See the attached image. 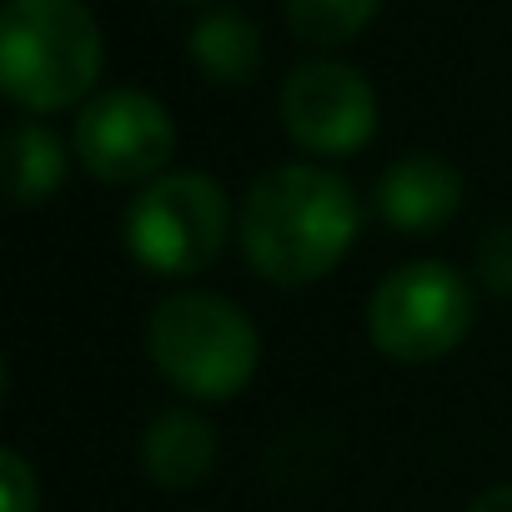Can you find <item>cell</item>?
I'll list each match as a JSON object with an SVG mask.
<instances>
[{
	"label": "cell",
	"mask_w": 512,
	"mask_h": 512,
	"mask_svg": "<svg viewBox=\"0 0 512 512\" xmlns=\"http://www.w3.org/2000/svg\"><path fill=\"white\" fill-rule=\"evenodd\" d=\"M357 191L322 166L292 161L251 181L241 201V251L251 272L277 287L322 282L357 236Z\"/></svg>",
	"instance_id": "6da1fadb"
},
{
	"label": "cell",
	"mask_w": 512,
	"mask_h": 512,
	"mask_svg": "<svg viewBox=\"0 0 512 512\" xmlns=\"http://www.w3.org/2000/svg\"><path fill=\"white\" fill-rule=\"evenodd\" d=\"M101 81V26L81 0H6L0 86L36 116L66 111Z\"/></svg>",
	"instance_id": "7a4b0ae2"
},
{
	"label": "cell",
	"mask_w": 512,
	"mask_h": 512,
	"mask_svg": "<svg viewBox=\"0 0 512 512\" xmlns=\"http://www.w3.org/2000/svg\"><path fill=\"white\" fill-rule=\"evenodd\" d=\"M146 352L176 392L226 402L256 377L262 337L236 302L216 292H176L151 312Z\"/></svg>",
	"instance_id": "3957f363"
},
{
	"label": "cell",
	"mask_w": 512,
	"mask_h": 512,
	"mask_svg": "<svg viewBox=\"0 0 512 512\" xmlns=\"http://www.w3.org/2000/svg\"><path fill=\"white\" fill-rule=\"evenodd\" d=\"M231 236V201L201 171H166L126 206V246L156 277L211 267Z\"/></svg>",
	"instance_id": "277c9868"
},
{
	"label": "cell",
	"mask_w": 512,
	"mask_h": 512,
	"mask_svg": "<svg viewBox=\"0 0 512 512\" xmlns=\"http://www.w3.org/2000/svg\"><path fill=\"white\" fill-rule=\"evenodd\" d=\"M472 282L447 262H407L387 272L367 302L372 347L392 362L422 367L457 352L472 332Z\"/></svg>",
	"instance_id": "5b68a950"
},
{
	"label": "cell",
	"mask_w": 512,
	"mask_h": 512,
	"mask_svg": "<svg viewBox=\"0 0 512 512\" xmlns=\"http://www.w3.org/2000/svg\"><path fill=\"white\" fill-rule=\"evenodd\" d=\"M176 151L171 111L146 91H106L81 106L76 116V156L81 166L106 186H136L166 176V161Z\"/></svg>",
	"instance_id": "8992f818"
},
{
	"label": "cell",
	"mask_w": 512,
	"mask_h": 512,
	"mask_svg": "<svg viewBox=\"0 0 512 512\" xmlns=\"http://www.w3.org/2000/svg\"><path fill=\"white\" fill-rule=\"evenodd\" d=\"M282 126L312 156H352L377 131V96L342 61H302L282 86Z\"/></svg>",
	"instance_id": "52a82bcc"
},
{
	"label": "cell",
	"mask_w": 512,
	"mask_h": 512,
	"mask_svg": "<svg viewBox=\"0 0 512 512\" xmlns=\"http://www.w3.org/2000/svg\"><path fill=\"white\" fill-rule=\"evenodd\" d=\"M457 206H462V176L452 161H442L432 151L397 156L377 176V211L397 231H412V236L437 231L457 216Z\"/></svg>",
	"instance_id": "ba28073f"
},
{
	"label": "cell",
	"mask_w": 512,
	"mask_h": 512,
	"mask_svg": "<svg viewBox=\"0 0 512 512\" xmlns=\"http://www.w3.org/2000/svg\"><path fill=\"white\" fill-rule=\"evenodd\" d=\"M141 462L156 487H196L216 467V432L196 412H161L141 437Z\"/></svg>",
	"instance_id": "9c48e42d"
},
{
	"label": "cell",
	"mask_w": 512,
	"mask_h": 512,
	"mask_svg": "<svg viewBox=\"0 0 512 512\" xmlns=\"http://www.w3.org/2000/svg\"><path fill=\"white\" fill-rule=\"evenodd\" d=\"M186 51L221 86H246V81H256V71H262V31H256V21L241 16V11L201 16L191 26Z\"/></svg>",
	"instance_id": "30bf717a"
},
{
	"label": "cell",
	"mask_w": 512,
	"mask_h": 512,
	"mask_svg": "<svg viewBox=\"0 0 512 512\" xmlns=\"http://www.w3.org/2000/svg\"><path fill=\"white\" fill-rule=\"evenodd\" d=\"M6 181L16 206H41L66 181V151L41 121H21L6 136Z\"/></svg>",
	"instance_id": "8fae6325"
},
{
	"label": "cell",
	"mask_w": 512,
	"mask_h": 512,
	"mask_svg": "<svg viewBox=\"0 0 512 512\" xmlns=\"http://www.w3.org/2000/svg\"><path fill=\"white\" fill-rule=\"evenodd\" d=\"M382 0H287V26L307 46H347L357 41Z\"/></svg>",
	"instance_id": "7c38bea8"
},
{
	"label": "cell",
	"mask_w": 512,
	"mask_h": 512,
	"mask_svg": "<svg viewBox=\"0 0 512 512\" xmlns=\"http://www.w3.org/2000/svg\"><path fill=\"white\" fill-rule=\"evenodd\" d=\"M0 512H41V477L16 447L0 452Z\"/></svg>",
	"instance_id": "4fadbf2b"
},
{
	"label": "cell",
	"mask_w": 512,
	"mask_h": 512,
	"mask_svg": "<svg viewBox=\"0 0 512 512\" xmlns=\"http://www.w3.org/2000/svg\"><path fill=\"white\" fill-rule=\"evenodd\" d=\"M477 282L497 297H512V221H497L477 241Z\"/></svg>",
	"instance_id": "5bb4252c"
},
{
	"label": "cell",
	"mask_w": 512,
	"mask_h": 512,
	"mask_svg": "<svg viewBox=\"0 0 512 512\" xmlns=\"http://www.w3.org/2000/svg\"><path fill=\"white\" fill-rule=\"evenodd\" d=\"M467 512H512V482H497V487H487Z\"/></svg>",
	"instance_id": "9a60e30c"
}]
</instances>
